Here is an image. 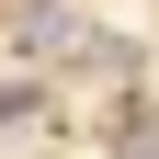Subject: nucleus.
<instances>
[{"label":"nucleus","mask_w":159,"mask_h":159,"mask_svg":"<svg viewBox=\"0 0 159 159\" xmlns=\"http://www.w3.org/2000/svg\"><path fill=\"white\" fill-rule=\"evenodd\" d=\"M136 159H159V136H136Z\"/></svg>","instance_id":"obj_1"}]
</instances>
